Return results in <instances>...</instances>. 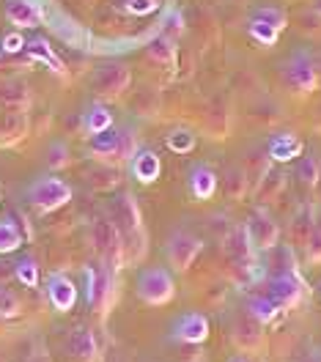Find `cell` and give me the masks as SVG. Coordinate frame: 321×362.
Returning <instances> with one entry per match:
<instances>
[{
	"mask_svg": "<svg viewBox=\"0 0 321 362\" xmlns=\"http://www.w3.org/2000/svg\"><path fill=\"white\" fill-rule=\"evenodd\" d=\"M47 162H49L52 168L66 165V148H64V146H52V148H49V157H47Z\"/></svg>",
	"mask_w": 321,
	"mask_h": 362,
	"instance_id": "836d02e7",
	"label": "cell"
},
{
	"mask_svg": "<svg viewBox=\"0 0 321 362\" xmlns=\"http://www.w3.org/2000/svg\"><path fill=\"white\" fill-rule=\"evenodd\" d=\"M319 288H321V286H319Z\"/></svg>",
	"mask_w": 321,
	"mask_h": 362,
	"instance_id": "8d00e7d4",
	"label": "cell"
},
{
	"mask_svg": "<svg viewBox=\"0 0 321 362\" xmlns=\"http://www.w3.org/2000/svg\"><path fill=\"white\" fill-rule=\"evenodd\" d=\"M83 129L88 135H99L105 129H113V113L102 102H93L91 107L83 113Z\"/></svg>",
	"mask_w": 321,
	"mask_h": 362,
	"instance_id": "e0dca14e",
	"label": "cell"
},
{
	"mask_svg": "<svg viewBox=\"0 0 321 362\" xmlns=\"http://www.w3.org/2000/svg\"><path fill=\"white\" fill-rule=\"evenodd\" d=\"M20 247H23V230L11 217H3L0 220V255H8Z\"/></svg>",
	"mask_w": 321,
	"mask_h": 362,
	"instance_id": "ac0fdd59",
	"label": "cell"
},
{
	"mask_svg": "<svg viewBox=\"0 0 321 362\" xmlns=\"http://www.w3.org/2000/svg\"><path fill=\"white\" fill-rule=\"evenodd\" d=\"M135 151H138V146H135V132H132V129H121V132H118V157L132 159Z\"/></svg>",
	"mask_w": 321,
	"mask_h": 362,
	"instance_id": "f546056e",
	"label": "cell"
},
{
	"mask_svg": "<svg viewBox=\"0 0 321 362\" xmlns=\"http://www.w3.org/2000/svg\"><path fill=\"white\" fill-rule=\"evenodd\" d=\"M3 49H6V52H20V49H25V39L20 33H8V36L3 39Z\"/></svg>",
	"mask_w": 321,
	"mask_h": 362,
	"instance_id": "d6a6232c",
	"label": "cell"
},
{
	"mask_svg": "<svg viewBox=\"0 0 321 362\" xmlns=\"http://www.w3.org/2000/svg\"><path fill=\"white\" fill-rule=\"evenodd\" d=\"M173 338L179 343H204L209 338V318L204 313H184L173 324Z\"/></svg>",
	"mask_w": 321,
	"mask_h": 362,
	"instance_id": "30bf717a",
	"label": "cell"
},
{
	"mask_svg": "<svg viewBox=\"0 0 321 362\" xmlns=\"http://www.w3.org/2000/svg\"><path fill=\"white\" fill-rule=\"evenodd\" d=\"M189 192L195 201H209L217 192V176L209 165H195L189 170Z\"/></svg>",
	"mask_w": 321,
	"mask_h": 362,
	"instance_id": "9a60e30c",
	"label": "cell"
},
{
	"mask_svg": "<svg viewBox=\"0 0 321 362\" xmlns=\"http://www.w3.org/2000/svg\"><path fill=\"white\" fill-rule=\"evenodd\" d=\"M129 83H132V74L124 64H105L93 74V88H96L99 96H107V99L121 96L124 90L129 88Z\"/></svg>",
	"mask_w": 321,
	"mask_h": 362,
	"instance_id": "52a82bcc",
	"label": "cell"
},
{
	"mask_svg": "<svg viewBox=\"0 0 321 362\" xmlns=\"http://www.w3.org/2000/svg\"><path fill=\"white\" fill-rule=\"evenodd\" d=\"M6 20L17 28H36L42 23V8L30 0H8L6 3Z\"/></svg>",
	"mask_w": 321,
	"mask_h": 362,
	"instance_id": "4fadbf2b",
	"label": "cell"
},
{
	"mask_svg": "<svg viewBox=\"0 0 321 362\" xmlns=\"http://www.w3.org/2000/svg\"><path fill=\"white\" fill-rule=\"evenodd\" d=\"M115 223H118V230H121V236H129V233H140L143 228H140V209L135 204V198L132 195H124L118 204H115Z\"/></svg>",
	"mask_w": 321,
	"mask_h": 362,
	"instance_id": "5bb4252c",
	"label": "cell"
},
{
	"mask_svg": "<svg viewBox=\"0 0 321 362\" xmlns=\"http://www.w3.org/2000/svg\"><path fill=\"white\" fill-rule=\"evenodd\" d=\"M267 296L275 302L280 310H291L305 299V283H302V277L297 272H283V274L269 280Z\"/></svg>",
	"mask_w": 321,
	"mask_h": 362,
	"instance_id": "277c9868",
	"label": "cell"
},
{
	"mask_svg": "<svg viewBox=\"0 0 321 362\" xmlns=\"http://www.w3.org/2000/svg\"><path fill=\"white\" fill-rule=\"evenodd\" d=\"M252 17H258V20H267L269 25H275L277 30H283V28H286V23H288L286 11H283V8H277V6H258Z\"/></svg>",
	"mask_w": 321,
	"mask_h": 362,
	"instance_id": "4316f807",
	"label": "cell"
},
{
	"mask_svg": "<svg viewBox=\"0 0 321 362\" xmlns=\"http://www.w3.org/2000/svg\"><path fill=\"white\" fill-rule=\"evenodd\" d=\"M308 258L310 261H321V228H316L308 236Z\"/></svg>",
	"mask_w": 321,
	"mask_h": 362,
	"instance_id": "1f68e13d",
	"label": "cell"
},
{
	"mask_svg": "<svg viewBox=\"0 0 321 362\" xmlns=\"http://www.w3.org/2000/svg\"><path fill=\"white\" fill-rule=\"evenodd\" d=\"M168 148L173 154H189L195 148V132L192 129H173L168 135Z\"/></svg>",
	"mask_w": 321,
	"mask_h": 362,
	"instance_id": "d4e9b609",
	"label": "cell"
},
{
	"mask_svg": "<svg viewBox=\"0 0 321 362\" xmlns=\"http://www.w3.org/2000/svg\"><path fill=\"white\" fill-rule=\"evenodd\" d=\"M299 154H302V140L297 135L280 132V135L272 137V143H269V159H275V162H291Z\"/></svg>",
	"mask_w": 321,
	"mask_h": 362,
	"instance_id": "2e32d148",
	"label": "cell"
},
{
	"mask_svg": "<svg viewBox=\"0 0 321 362\" xmlns=\"http://www.w3.org/2000/svg\"><path fill=\"white\" fill-rule=\"evenodd\" d=\"M201 250H204L201 239H198V236H192V233H187V230H176V233H170V239H168V245H165L168 264H170L176 272L189 269V267L195 264V258H198V252H201Z\"/></svg>",
	"mask_w": 321,
	"mask_h": 362,
	"instance_id": "5b68a950",
	"label": "cell"
},
{
	"mask_svg": "<svg viewBox=\"0 0 321 362\" xmlns=\"http://www.w3.org/2000/svg\"><path fill=\"white\" fill-rule=\"evenodd\" d=\"M283 30H277L275 25H269L267 20H258V17H250V36L255 42H261L264 47H272L280 39Z\"/></svg>",
	"mask_w": 321,
	"mask_h": 362,
	"instance_id": "7402d4cb",
	"label": "cell"
},
{
	"mask_svg": "<svg viewBox=\"0 0 321 362\" xmlns=\"http://www.w3.org/2000/svg\"><path fill=\"white\" fill-rule=\"evenodd\" d=\"M245 228H247V236H250L255 250H272L280 239V228H277L275 217L267 209H255L247 217Z\"/></svg>",
	"mask_w": 321,
	"mask_h": 362,
	"instance_id": "8992f818",
	"label": "cell"
},
{
	"mask_svg": "<svg viewBox=\"0 0 321 362\" xmlns=\"http://www.w3.org/2000/svg\"><path fill=\"white\" fill-rule=\"evenodd\" d=\"M157 8H160V0H127V11L129 14H138V17L154 14Z\"/></svg>",
	"mask_w": 321,
	"mask_h": 362,
	"instance_id": "4dcf8cb0",
	"label": "cell"
},
{
	"mask_svg": "<svg viewBox=\"0 0 321 362\" xmlns=\"http://www.w3.org/2000/svg\"><path fill=\"white\" fill-rule=\"evenodd\" d=\"M283 80H286L288 90H294V93H302V96L313 93L319 86V71H316V64L310 61V55L294 52L288 58V64L283 66Z\"/></svg>",
	"mask_w": 321,
	"mask_h": 362,
	"instance_id": "3957f363",
	"label": "cell"
},
{
	"mask_svg": "<svg viewBox=\"0 0 321 362\" xmlns=\"http://www.w3.org/2000/svg\"><path fill=\"white\" fill-rule=\"evenodd\" d=\"M313 8H316V14H321V0H316V3H313Z\"/></svg>",
	"mask_w": 321,
	"mask_h": 362,
	"instance_id": "d590c367",
	"label": "cell"
},
{
	"mask_svg": "<svg viewBox=\"0 0 321 362\" xmlns=\"http://www.w3.org/2000/svg\"><path fill=\"white\" fill-rule=\"evenodd\" d=\"M299 179L305 181V184H319L321 179V168L319 162H316V157H302L299 159Z\"/></svg>",
	"mask_w": 321,
	"mask_h": 362,
	"instance_id": "83f0119b",
	"label": "cell"
},
{
	"mask_svg": "<svg viewBox=\"0 0 321 362\" xmlns=\"http://www.w3.org/2000/svg\"><path fill=\"white\" fill-rule=\"evenodd\" d=\"M138 296L151 305V308H162L168 302H173L176 296V280L165 267H148L146 272H140L138 277Z\"/></svg>",
	"mask_w": 321,
	"mask_h": 362,
	"instance_id": "6da1fadb",
	"label": "cell"
},
{
	"mask_svg": "<svg viewBox=\"0 0 321 362\" xmlns=\"http://www.w3.org/2000/svg\"><path fill=\"white\" fill-rule=\"evenodd\" d=\"M233 340L242 351H255L264 343V324L255 316H250L247 310H242L233 324Z\"/></svg>",
	"mask_w": 321,
	"mask_h": 362,
	"instance_id": "9c48e42d",
	"label": "cell"
},
{
	"mask_svg": "<svg viewBox=\"0 0 321 362\" xmlns=\"http://www.w3.org/2000/svg\"><path fill=\"white\" fill-rule=\"evenodd\" d=\"M20 316V299L11 294L8 288L0 286V318H14Z\"/></svg>",
	"mask_w": 321,
	"mask_h": 362,
	"instance_id": "f1b7e54d",
	"label": "cell"
},
{
	"mask_svg": "<svg viewBox=\"0 0 321 362\" xmlns=\"http://www.w3.org/2000/svg\"><path fill=\"white\" fill-rule=\"evenodd\" d=\"M88 148H91L93 157H102V159L118 157V132L105 129V132H99V135H91Z\"/></svg>",
	"mask_w": 321,
	"mask_h": 362,
	"instance_id": "d6986e66",
	"label": "cell"
},
{
	"mask_svg": "<svg viewBox=\"0 0 321 362\" xmlns=\"http://www.w3.org/2000/svg\"><path fill=\"white\" fill-rule=\"evenodd\" d=\"M245 310H247L250 316L258 318L261 324H267V321H272V318L277 316V310H280V308H277L269 296H255V299L247 302V308H245Z\"/></svg>",
	"mask_w": 321,
	"mask_h": 362,
	"instance_id": "603a6c76",
	"label": "cell"
},
{
	"mask_svg": "<svg viewBox=\"0 0 321 362\" xmlns=\"http://www.w3.org/2000/svg\"><path fill=\"white\" fill-rule=\"evenodd\" d=\"M28 201L39 211H55L71 201V187L58 176H42L28 187Z\"/></svg>",
	"mask_w": 321,
	"mask_h": 362,
	"instance_id": "7a4b0ae2",
	"label": "cell"
},
{
	"mask_svg": "<svg viewBox=\"0 0 321 362\" xmlns=\"http://www.w3.org/2000/svg\"><path fill=\"white\" fill-rule=\"evenodd\" d=\"M146 52H148V58H151V61H157V64H168V61L173 58V39L162 33V36H157V39H151V42H148Z\"/></svg>",
	"mask_w": 321,
	"mask_h": 362,
	"instance_id": "cb8c5ba5",
	"label": "cell"
},
{
	"mask_svg": "<svg viewBox=\"0 0 321 362\" xmlns=\"http://www.w3.org/2000/svg\"><path fill=\"white\" fill-rule=\"evenodd\" d=\"M25 49L36 58V61H45V64H49V66L55 69V71H64V64H61V58L49 49V45H47L45 39H30V42H25Z\"/></svg>",
	"mask_w": 321,
	"mask_h": 362,
	"instance_id": "44dd1931",
	"label": "cell"
},
{
	"mask_svg": "<svg viewBox=\"0 0 321 362\" xmlns=\"http://www.w3.org/2000/svg\"><path fill=\"white\" fill-rule=\"evenodd\" d=\"M86 277H88V305L102 313V308L107 305V296H110V274L105 267H88Z\"/></svg>",
	"mask_w": 321,
	"mask_h": 362,
	"instance_id": "8fae6325",
	"label": "cell"
},
{
	"mask_svg": "<svg viewBox=\"0 0 321 362\" xmlns=\"http://www.w3.org/2000/svg\"><path fill=\"white\" fill-rule=\"evenodd\" d=\"M47 299L58 313H69L77 305V286L71 283V277L55 272L47 277Z\"/></svg>",
	"mask_w": 321,
	"mask_h": 362,
	"instance_id": "ba28073f",
	"label": "cell"
},
{
	"mask_svg": "<svg viewBox=\"0 0 321 362\" xmlns=\"http://www.w3.org/2000/svg\"><path fill=\"white\" fill-rule=\"evenodd\" d=\"M228 362H250V360H247V357H242V354H239V357H230Z\"/></svg>",
	"mask_w": 321,
	"mask_h": 362,
	"instance_id": "e575fe53",
	"label": "cell"
},
{
	"mask_svg": "<svg viewBox=\"0 0 321 362\" xmlns=\"http://www.w3.org/2000/svg\"><path fill=\"white\" fill-rule=\"evenodd\" d=\"M162 173V162L157 157V151L151 148H138L135 157H132V176L140 181V184H154Z\"/></svg>",
	"mask_w": 321,
	"mask_h": 362,
	"instance_id": "7c38bea8",
	"label": "cell"
},
{
	"mask_svg": "<svg viewBox=\"0 0 321 362\" xmlns=\"http://www.w3.org/2000/svg\"><path fill=\"white\" fill-rule=\"evenodd\" d=\"M69 349H71V354L83 362H88L96 357V340H93V335L88 329H77L69 340Z\"/></svg>",
	"mask_w": 321,
	"mask_h": 362,
	"instance_id": "ffe728a7",
	"label": "cell"
},
{
	"mask_svg": "<svg viewBox=\"0 0 321 362\" xmlns=\"http://www.w3.org/2000/svg\"><path fill=\"white\" fill-rule=\"evenodd\" d=\"M14 277L23 283L25 288H36L39 286V264H36V258H23L14 267Z\"/></svg>",
	"mask_w": 321,
	"mask_h": 362,
	"instance_id": "484cf974",
	"label": "cell"
}]
</instances>
